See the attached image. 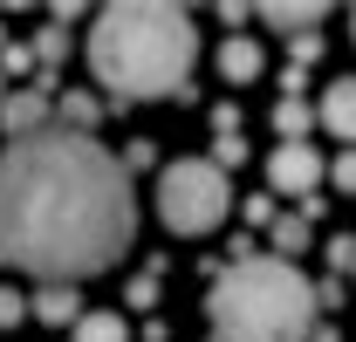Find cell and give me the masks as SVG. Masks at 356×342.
Segmentation results:
<instances>
[{
	"label": "cell",
	"instance_id": "cell-17",
	"mask_svg": "<svg viewBox=\"0 0 356 342\" xmlns=\"http://www.w3.org/2000/svg\"><path fill=\"white\" fill-rule=\"evenodd\" d=\"M28 69H35V48H28V42H7V48H0V76H28Z\"/></svg>",
	"mask_w": 356,
	"mask_h": 342
},
{
	"label": "cell",
	"instance_id": "cell-25",
	"mask_svg": "<svg viewBox=\"0 0 356 342\" xmlns=\"http://www.w3.org/2000/svg\"><path fill=\"white\" fill-rule=\"evenodd\" d=\"M0 103H7V76H0Z\"/></svg>",
	"mask_w": 356,
	"mask_h": 342
},
{
	"label": "cell",
	"instance_id": "cell-13",
	"mask_svg": "<svg viewBox=\"0 0 356 342\" xmlns=\"http://www.w3.org/2000/svg\"><path fill=\"white\" fill-rule=\"evenodd\" d=\"M96 117H103L96 96H62V130H89L96 137Z\"/></svg>",
	"mask_w": 356,
	"mask_h": 342
},
{
	"label": "cell",
	"instance_id": "cell-4",
	"mask_svg": "<svg viewBox=\"0 0 356 342\" xmlns=\"http://www.w3.org/2000/svg\"><path fill=\"white\" fill-rule=\"evenodd\" d=\"M158 219L185 233V240H199V233H213L233 206V185H226V171L213 158H172V165L158 171Z\"/></svg>",
	"mask_w": 356,
	"mask_h": 342
},
{
	"label": "cell",
	"instance_id": "cell-6",
	"mask_svg": "<svg viewBox=\"0 0 356 342\" xmlns=\"http://www.w3.org/2000/svg\"><path fill=\"white\" fill-rule=\"evenodd\" d=\"M0 130H7V144L48 130V96H42V89H7V103H0Z\"/></svg>",
	"mask_w": 356,
	"mask_h": 342
},
{
	"label": "cell",
	"instance_id": "cell-8",
	"mask_svg": "<svg viewBox=\"0 0 356 342\" xmlns=\"http://www.w3.org/2000/svg\"><path fill=\"white\" fill-rule=\"evenodd\" d=\"M220 76L226 83H254L261 76V42L254 35H226L220 42Z\"/></svg>",
	"mask_w": 356,
	"mask_h": 342
},
{
	"label": "cell",
	"instance_id": "cell-5",
	"mask_svg": "<svg viewBox=\"0 0 356 342\" xmlns=\"http://www.w3.org/2000/svg\"><path fill=\"white\" fill-rule=\"evenodd\" d=\"M322 178H329V165H322V151H315V144H274V158H267V185H274V192L309 199Z\"/></svg>",
	"mask_w": 356,
	"mask_h": 342
},
{
	"label": "cell",
	"instance_id": "cell-24",
	"mask_svg": "<svg viewBox=\"0 0 356 342\" xmlns=\"http://www.w3.org/2000/svg\"><path fill=\"white\" fill-rule=\"evenodd\" d=\"M350 42H356V7H350Z\"/></svg>",
	"mask_w": 356,
	"mask_h": 342
},
{
	"label": "cell",
	"instance_id": "cell-18",
	"mask_svg": "<svg viewBox=\"0 0 356 342\" xmlns=\"http://www.w3.org/2000/svg\"><path fill=\"white\" fill-rule=\"evenodd\" d=\"M240 158H247V144H240V130H233V137H213V165H220V171H233Z\"/></svg>",
	"mask_w": 356,
	"mask_h": 342
},
{
	"label": "cell",
	"instance_id": "cell-12",
	"mask_svg": "<svg viewBox=\"0 0 356 342\" xmlns=\"http://www.w3.org/2000/svg\"><path fill=\"white\" fill-rule=\"evenodd\" d=\"M274 130H281V144H302V130H309V103H302V96H281V103H274Z\"/></svg>",
	"mask_w": 356,
	"mask_h": 342
},
{
	"label": "cell",
	"instance_id": "cell-15",
	"mask_svg": "<svg viewBox=\"0 0 356 342\" xmlns=\"http://www.w3.org/2000/svg\"><path fill=\"white\" fill-rule=\"evenodd\" d=\"M62 55H69V35H62V28H42V35H35V62L55 76V62H62ZM48 76H42V83H48Z\"/></svg>",
	"mask_w": 356,
	"mask_h": 342
},
{
	"label": "cell",
	"instance_id": "cell-14",
	"mask_svg": "<svg viewBox=\"0 0 356 342\" xmlns=\"http://www.w3.org/2000/svg\"><path fill=\"white\" fill-rule=\"evenodd\" d=\"M302 247H309V219H302V213L274 219V260H281V254H302Z\"/></svg>",
	"mask_w": 356,
	"mask_h": 342
},
{
	"label": "cell",
	"instance_id": "cell-20",
	"mask_svg": "<svg viewBox=\"0 0 356 342\" xmlns=\"http://www.w3.org/2000/svg\"><path fill=\"white\" fill-rule=\"evenodd\" d=\"M151 295H158V267H144L131 281V308H151Z\"/></svg>",
	"mask_w": 356,
	"mask_h": 342
},
{
	"label": "cell",
	"instance_id": "cell-23",
	"mask_svg": "<svg viewBox=\"0 0 356 342\" xmlns=\"http://www.w3.org/2000/svg\"><path fill=\"white\" fill-rule=\"evenodd\" d=\"M144 165H151V144H144V137H137L131 151H124V171H144Z\"/></svg>",
	"mask_w": 356,
	"mask_h": 342
},
{
	"label": "cell",
	"instance_id": "cell-19",
	"mask_svg": "<svg viewBox=\"0 0 356 342\" xmlns=\"http://www.w3.org/2000/svg\"><path fill=\"white\" fill-rule=\"evenodd\" d=\"M329 267H336V274H356V240H350V233L329 240Z\"/></svg>",
	"mask_w": 356,
	"mask_h": 342
},
{
	"label": "cell",
	"instance_id": "cell-11",
	"mask_svg": "<svg viewBox=\"0 0 356 342\" xmlns=\"http://www.w3.org/2000/svg\"><path fill=\"white\" fill-rule=\"evenodd\" d=\"M76 342H131V329H124V315L96 308V315H83V322H76Z\"/></svg>",
	"mask_w": 356,
	"mask_h": 342
},
{
	"label": "cell",
	"instance_id": "cell-16",
	"mask_svg": "<svg viewBox=\"0 0 356 342\" xmlns=\"http://www.w3.org/2000/svg\"><path fill=\"white\" fill-rule=\"evenodd\" d=\"M21 315H35V301L21 288H0V329H21Z\"/></svg>",
	"mask_w": 356,
	"mask_h": 342
},
{
	"label": "cell",
	"instance_id": "cell-1",
	"mask_svg": "<svg viewBox=\"0 0 356 342\" xmlns=\"http://www.w3.org/2000/svg\"><path fill=\"white\" fill-rule=\"evenodd\" d=\"M137 240V199L124 158L89 130L48 124L0 151V267L42 288L110 274Z\"/></svg>",
	"mask_w": 356,
	"mask_h": 342
},
{
	"label": "cell",
	"instance_id": "cell-22",
	"mask_svg": "<svg viewBox=\"0 0 356 342\" xmlns=\"http://www.w3.org/2000/svg\"><path fill=\"white\" fill-rule=\"evenodd\" d=\"M288 48H295V69H309L315 55H322V35H302V42H288Z\"/></svg>",
	"mask_w": 356,
	"mask_h": 342
},
{
	"label": "cell",
	"instance_id": "cell-2",
	"mask_svg": "<svg viewBox=\"0 0 356 342\" xmlns=\"http://www.w3.org/2000/svg\"><path fill=\"white\" fill-rule=\"evenodd\" d=\"M89 76L117 103H158L178 96L192 62H199V28L185 7H151V0H117L89 21Z\"/></svg>",
	"mask_w": 356,
	"mask_h": 342
},
{
	"label": "cell",
	"instance_id": "cell-9",
	"mask_svg": "<svg viewBox=\"0 0 356 342\" xmlns=\"http://www.w3.org/2000/svg\"><path fill=\"white\" fill-rule=\"evenodd\" d=\"M76 308H83L76 288H35V315H42L48 329H76V322H83Z\"/></svg>",
	"mask_w": 356,
	"mask_h": 342
},
{
	"label": "cell",
	"instance_id": "cell-21",
	"mask_svg": "<svg viewBox=\"0 0 356 342\" xmlns=\"http://www.w3.org/2000/svg\"><path fill=\"white\" fill-rule=\"evenodd\" d=\"M329 178H336V192H356V151H343V158L329 165Z\"/></svg>",
	"mask_w": 356,
	"mask_h": 342
},
{
	"label": "cell",
	"instance_id": "cell-3",
	"mask_svg": "<svg viewBox=\"0 0 356 342\" xmlns=\"http://www.w3.org/2000/svg\"><path fill=\"white\" fill-rule=\"evenodd\" d=\"M206 315H213V342H309L322 301L295 260L254 254V260H226L213 274Z\"/></svg>",
	"mask_w": 356,
	"mask_h": 342
},
{
	"label": "cell",
	"instance_id": "cell-7",
	"mask_svg": "<svg viewBox=\"0 0 356 342\" xmlns=\"http://www.w3.org/2000/svg\"><path fill=\"white\" fill-rule=\"evenodd\" d=\"M315 117H322L329 137H343L356 151V76H336V83L322 89V110H315Z\"/></svg>",
	"mask_w": 356,
	"mask_h": 342
},
{
	"label": "cell",
	"instance_id": "cell-10",
	"mask_svg": "<svg viewBox=\"0 0 356 342\" xmlns=\"http://www.w3.org/2000/svg\"><path fill=\"white\" fill-rule=\"evenodd\" d=\"M261 21L267 28H288V42H302L309 28H322V7H309V0L302 7H261Z\"/></svg>",
	"mask_w": 356,
	"mask_h": 342
}]
</instances>
